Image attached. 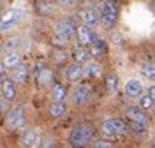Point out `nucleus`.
Masks as SVG:
<instances>
[{"label":"nucleus","instance_id":"obj_20","mask_svg":"<svg viewBox=\"0 0 155 148\" xmlns=\"http://www.w3.org/2000/svg\"><path fill=\"white\" fill-rule=\"evenodd\" d=\"M99 74H101V65L97 62H90L88 60L87 64H85V76H88V78H97Z\"/></svg>","mask_w":155,"mask_h":148},{"label":"nucleus","instance_id":"obj_15","mask_svg":"<svg viewBox=\"0 0 155 148\" xmlns=\"http://www.w3.org/2000/svg\"><path fill=\"white\" fill-rule=\"evenodd\" d=\"M28 74H30V71L27 65H21L19 64L18 67H14L12 69V79H14V83H27V79H28Z\"/></svg>","mask_w":155,"mask_h":148},{"label":"nucleus","instance_id":"obj_18","mask_svg":"<svg viewBox=\"0 0 155 148\" xmlns=\"http://www.w3.org/2000/svg\"><path fill=\"white\" fill-rule=\"evenodd\" d=\"M37 79L39 87H46V85H51V81H53V72L49 69H41L39 71V74L35 76Z\"/></svg>","mask_w":155,"mask_h":148},{"label":"nucleus","instance_id":"obj_21","mask_svg":"<svg viewBox=\"0 0 155 148\" xmlns=\"http://www.w3.org/2000/svg\"><path fill=\"white\" fill-rule=\"evenodd\" d=\"M101 132H102L106 138H113V136H116L113 118H111V120H106V122H102V123H101Z\"/></svg>","mask_w":155,"mask_h":148},{"label":"nucleus","instance_id":"obj_14","mask_svg":"<svg viewBox=\"0 0 155 148\" xmlns=\"http://www.w3.org/2000/svg\"><path fill=\"white\" fill-rule=\"evenodd\" d=\"M49 97L53 99L55 102H65V99H67V90H65L64 85L55 83V85L51 87V94H49Z\"/></svg>","mask_w":155,"mask_h":148},{"label":"nucleus","instance_id":"obj_24","mask_svg":"<svg viewBox=\"0 0 155 148\" xmlns=\"http://www.w3.org/2000/svg\"><path fill=\"white\" fill-rule=\"evenodd\" d=\"M137 99H139V106H141L143 109H152L155 106V100L150 97L148 94H146V95H143V94H141Z\"/></svg>","mask_w":155,"mask_h":148},{"label":"nucleus","instance_id":"obj_4","mask_svg":"<svg viewBox=\"0 0 155 148\" xmlns=\"http://www.w3.org/2000/svg\"><path fill=\"white\" fill-rule=\"evenodd\" d=\"M88 94H90V88H88V85H76L72 92H71V102L74 104V106H81V104H85L88 99Z\"/></svg>","mask_w":155,"mask_h":148},{"label":"nucleus","instance_id":"obj_34","mask_svg":"<svg viewBox=\"0 0 155 148\" xmlns=\"http://www.w3.org/2000/svg\"><path fill=\"white\" fill-rule=\"evenodd\" d=\"M148 95L155 100V87H150V90H148Z\"/></svg>","mask_w":155,"mask_h":148},{"label":"nucleus","instance_id":"obj_19","mask_svg":"<svg viewBox=\"0 0 155 148\" xmlns=\"http://www.w3.org/2000/svg\"><path fill=\"white\" fill-rule=\"evenodd\" d=\"M116 20H118V14H111V12H102V14L99 16V21L102 23L104 28H111L116 23Z\"/></svg>","mask_w":155,"mask_h":148},{"label":"nucleus","instance_id":"obj_36","mask_svg":"<svg viewBox=\"0 0 155 148\" xmlns=\"http://www.w3.org/2000/svg\"><path fill=\"white\" fill-rule=\"evenodd\" d=\"M0 49H2V42H0Z\"/></svg>","mask_w":155,"mask_h":148},{"label":"nucleus","instance_id":"obj_13","mask_svg":"<svg viewBox=\"0 0 155 148\" xmlns=\"http://www.w3.org/2000/svg\"><path fill=\"white\" fill-rule=\"evenodd\" d=\"M125 115H127V118H130L132 122H145L146 123V117L143 113L141 106H129L125 109Z\"/></svg>","mask_w":155,"mask_h":148},{"label":"nucleus","instance_id":"obj_6","mask_svg":"<svg viewBox=\"0 0 155 148\" xmlns=\"http://www.w3.org/2000/svg\"><path fill=\"white\" fill-rule=\"evenodd\" d=\"M85 76V67L81 65V64H78V62H72V64H69L67 67H65V78L69 81H72V83H78L79 79Z\"/></svg>","mask_w":155,"mask_h":148},{"label":"nucleus","instance_id":"obj_1","mask_svg":"<svg viewBox=\"0 0 155 148\" xmlns=\"http://www.w3.org/2000/svg\"><path fill=\"white\" fill-rule=\"evenodd\" d=\"M23 125H25V108H23V104H18L5 113L4 127L7 130H16V129H21Z\"/></svg>","mask_w":155,"mask_h":148},{"label":"nucleus","instance_id":"obj_2","mask_svg":"<svg viewBox=\"0 0 155 148\" xmlns=\"http://www.w3.org/2000/svg\"><path fill=\"white\" fill-rule=\"evenodd\" d=\"M92 136H94V129L90 125H81V127H76L69 134V143H71V146H74V148L87 146L88 143L92 141Z\"/></svg>","mask_w":155,"mask_h":148},{"label":"nucleus","instance_id":"obj_33","mask_svg":"<svg viewBox=\"0 0 155 148\" xmlns=\"http://www.w3.org/2000/svg\"><path fill=\"white\" fill-rule=\"evenodd\" d=\"M5 69H7V67H5L4 62H2V64H0V76H2V78H5Z\"/></svg>","mask_w":155,"mask_h":148},{"label":"nucleus","instance_id":"obj_23","mask_svg":"<svg viewBox=\"0 0 155 148\" xmlns=\"http://www.w3.org/2000/svg\"><path fill=\"white\" fill-rule=\"evenodd\" d=\"M35 9H37V14L46 16V14H49V12L53 11V5H51L49 2H46V0H39L37 5H35Z\"/></svg>","mask_w":155,"mask_h":148},{"label":"nucleus","instance_id":"obj_30","mask_svg":"<svg viewBox=\"0 0 155 148\" xmlns=\"http://www.w3.org/2000/svg\"><path fill=\"white\" fill-rule=\"evenodd\" d=\"M113 145L109 141H94V148H111Z\"/></svg>","mask_w":155,"mask_h":148},{"label":"nucleus","instance_id":"obj_16","mask_svg":"<svg viewBox=\"0 0 155 148\" xmlns=\"http://www.w3.org/2000/svg\"><path fill=\"white\" fill-rule=\"evenodd\" d=\"M4 65L7 67V69H14V67H18L19 64H21V57H19L18 51H7V55L4 57Z\"/></svg>","mask_w":155,"mask_h":148},{"label":"nucleus","instance_id":"obj_28","mask_svg":"<svg viewBox=\"0 0 155 148\" xmlns=\"http://www.w3.org/2000/svg\"><path fill=\"white\" fill-rule=\"evenodd\" d=\"M4 48L7 51H16V48H18V37H9L4 42Z\"/></svg>","mask_w":155,"mask_h":148},{"label":"nucleus","instance_id":"obj_26","mask_svg":"<svg viewBox=\"0 0 155 148\" xmlns=\"http://www.w3.org/2000/svg\"><path fill=\"white\" fill-rule=\"evenodd\" d=\"M141 72L145 74L146 78H150V79H155V64H143L141 65Z\"/></svg>","mask_w":155,"mask_h":148},{"label":"nucleus","instance_id":"obj_9","mask_svg":"<svg viewBox=\"0 0 155 148\" xmlns=\"http://www.w3.org/2000/svg\"><path fill=\"white\" fill-rule=\"evenodd\" d=\"M0 92H2V97L5 100H12L16 97V85H14V79L4 78L0 83Z\"/></svg>","mask_w":155,"mask_h":148},{"label":"nucleus","instance_id":"obj_29","mask_svg":"<svg viewBox=\"0 0 155 148\" xmlns=\"http://www.w3.org/2000/svg\"><path fill=\"white\" fill-rule=\"evenodd\" d=\"M111 42H113L115 46H120V44L124 42V37H122V34H120V32H113V34H111Z\"/></svg>","mask_w":155,"mask_h":148},{"label":"nucleus","instance_id":"obj_8","mask_svg":"<svg viewBox=\"0 0 155 148\" xmlns=\"http://www.w3.org/2000/svg\"><path fill=\"white\" fill-rule=\"evenodd\" d=\"M78 18L83 21V25H87V27H95L99 23V12L95 9H81L78 12Z\"/></svg>","mask_w":155,"mask_h":148},{"label":"nucleus","instance_id":"obj_11","mask_svg":"<svg viewBox=\"0 0 155 148\" xmlns=\"http://www.w3.org/2000/svg\"><path fill=\"white\" fill-rule=\"evenodd\" d=\"M19 141H21L23 146H41V138H39L34 130H28V129L23 130V134H21Z\"/></svg>","mask_w":155,"mask_h":148},{"label":"nucleus","instance_id":"obj_25","mask_svg":"<svg viewBox=\"0 0 155 148\" xmlns=\"http://www.w3.org/2000/svg\"><path fill=\"white\" fill-rule=\"evenodd\" d=\"M106 88L107 92H116L118 90V78L115 74H107L106 76Z\"/></svg>","mask_w":155,"mask_h":148},{"label":"nucleus","instance_id":"obj_17","mask_svg":"<svg viewBox=\"0 0 155 148\" xmlns=\"http://www.w3.org/2000/svg\"><path fill=\"white\" fill-rule=\"evenodd\" d=\"M90 51L87 49V46H81V48H76V51H74V55H72V58H74V62H78V64H81V65H85L88 60H90Z\"/></svg>","mask_w":155,"mask_h":148},{"label":"nucleus","instance_id":"obj_22","mask_svg":"<svg viewBox=\"0 0 155 148\" xmlns=\"http://www.w3.org/2000/svg\"><path fill=\"white\" fill-rule=\"evenodd\" d=\"M67 37H64V35H58V34H53L51 35V39H49V42L55 46V48H60V49H64V48H67Z\"/></svg>","mask_w":155,"mask_h":148},{"label":"nucleus","instance_id":"obj_27","mask_svg":"<svg viewBox=\"0 0 155 148\" xmlns=\"http://www.w3.org/2000/svg\"><path fill=\"white\" fill-rule=\"evenodd\" d=\"M113 123H115V130H116V136H120V134H125L127 130V125L122 122V120H118V118H113Z\"/></svg>","mask_w":155,"mask_h":148},{"label":"nucleus","instance_id":"obj_35","mask_svg":"<svg viewBox=\"0 0 155 148\" xmlns=\"http://www.w3.org/2000/svg\"><path fill=\"white\" fill-rule=\"evenodd\" d=\"M5 113V106H4V102H2V99H0V115H4Z\"/></svg>","mask_w":155,"mask_h":148},{"label":"nucleus","instance_id":"obj_32","mask_svg":"<svg viewBox=\"0 0 155 148\" xmlns=\"http://www.w3.org/2000/svg\"><path fill=\"white\" fill-rule=\"evenodd\" d=\"M55 143H53V139H49V138H46V139H42V143H41V146H53Z\"/></svg>","mask_w":155,"mask_h":148},{"label":"nucleus","instance_id":"obj_37","mask_svg":"<svg viewBox=\"0 0 155 148\" xmlns=\"http://www.w3.org/2000/svg\"><path fill=\"white\" fill-rule=\"evenodd\" d=\"M99 2H101V0H99Z\"/></svg>","mask_w":155,"mask_h":148},{"label":"nucleus","instance_id":"obj_3","mask_svg":"<svg viewBox=\"0 0 155 148\" xmlns=\"http://www.w3.org/2000/svg\"><path fill=\"white\" fill-rule=\"evenodd\" d=\"M51 30L53 34H58V35H64V37H74L76 35V27L71 23V21H65V20H57L51 23Z\"/></svg>","mask_w":155,"mask_h":148},{"label":"nucleus","instance_id":"obj_31","mask_svg":"<svg viewBox=\"0 0 155 148\" xmlns=\"http://www.w3.org/2000/svg\"><path fill=\"white\" fill-rule=\"evenodd\" d=\"M58 5H62V7H69V5H72L74 4V0H57Z\"/></svg>","mask_w":155,"mask_h":148},{"label":"nucleus","instance_id":"obj_10","mask_svg":"<svg viewBox=\"0 0 155 148\" xmlns=\"http://www.w3.org/2000/svg\"><path fill=\"white\" fill-rule=\"evenodd\" d=\"M124 88H125V94L129 97H139L143 94V83L139 79H129Z\"/></svg>","mask_w":155,"mask_h":148},{"label":"nucleus","instance_id":"obj_7","mask_svg":"<svg viewBox=\"0 0 155 148\" xmlns=\"http://www.w3.org/2000/svg\"><path fill=\"white\" fill-rule=\"evenodd\" d=\"M18 18H19V14L16 9H7L4 14H0V32L2 30H9L11 27H14Z\"/></svg>","mask_w":155,"mask_h":148},{"label":"nucleus","instance_id":"obj_5","mask_svg":"<svg viewBox=\"0 0 155 148\" xmlns=\"http://www.w3.org/2000/svg\"><path fill=\"white\" fill-rule=\"evenodd\" d=\"M76 37H78V42H79L81 46H92V44H94V39H95L94 32H92L90 27H87V25L76 27Z\"/></svg>","mask_w":155,"mask_h":148},{"label":"nucleus","instance_id":"obj_12","mask_svg":"<svg viewBox=\"0 0 155 148\" xmlns=\"http://www.w3.org/2000/svg\"><path fill=\"white\" fill-rule=\"evenodd\" d=\"M65 113H67V106H65L64 102H55V100H53L48 106V115L51 118H62Z\"/></svg>","mask_w":155,"mask_h":148}]
</instances>
